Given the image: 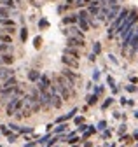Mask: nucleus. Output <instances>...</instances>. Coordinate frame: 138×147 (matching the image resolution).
<instances>
[{
  "instance_id": "4be33fe9",
  "label": "nucleus",
  "mask_w": 138,
  "mask_h": 147,
  "mask_svg": "<svg viewBox=\"0 0 138 147\" xmlns=\"http://www.w3.org/2000/svg\"><path fill=\"white\" fill-rule=\"evenodd\" d=\"M135 138H138V133H135Z\"/></svg>"
},
{
  "instance_id": "dca6fc26",
  "label": "nucleus",
  "mask_w": 138,
  "mask_h": 147,
  "mask_svg": "<svg viewBox=\"0 0 138 147\" xmlns=\"http://www.w3.org/2000/svg\"><path fill=\"white\" fill-rule=\"evenodd\" d=\"M100 49H101V47H100V44L96 42V44H94V53H100Z\"/></svg>"
},
{
  "instance_id": "9b49d317",
  "label": "nucleus",
  "mask_w": 138,
  "mask_h": 147,
  "mask_svg": "<svg viewBox=\"0 0 138 147\" xmlns=\"http://www.w3.org/2000/svg\"><path fill=\"white\" fill-rule=\"evenodd\" d=\"M26 37H28V33H26V28L21 30V40H26Z\"/></svg>"
},
{
  "instance_id": "39448f33",
  "label": "nucleus",
  "mask_w": 138,
  "mask_h": 147,
  "mask_svg": "<svg viewBox=\"0 0 138 147\" xmlns=\"http://www.w3.org/2000/svg\"><path fill=\"white\" fill-rule=\"evenodd\" d=\"M63 75L67 77V79H68L72 84H75V81H77V75H74V74H72L70 70H63Z\"/></svg>"
},
{
  "instance_id": "f03ea898",
  "label": "nucleus",
  "mask_w": 138,
  "mask_h": 147,
  "mask_svg": "<svg viewBox=\"0 0 138 147\" xmlns=\"http://www.w3.org/2000/svg\"><path fill=\"white\" fill-rule=\"evenodd\" d=\"M63 63L68 65V67H72V68H77V67H79V61H77L75 58H72V56H68V54L63 56Z\"/></svg>"
},
{
  "instance_id": "ddd939ff",
  "label": "nucleus",
  "mask_w": 138,
  "mask_h": 147,
  "mask_svg": "<svg viewBox=\"0 0 138 147\" xmlns=\"http://www.w3.org/2000/svg\"><path fill=\"white\" fill-rule=\"evenodd\" d=\"M79 18H81V19H87V12H86V11H82L81 14H79Z\"/></svg>"
},
{
  "instance_id": "0eeeda50",
  "label": "nucleus",
  "mask_w": 138,
  "mask_h": 147,
  "mask_svg": "<svg viewBox=\"0 0 138 147\" xmlns=\"http://www.w3.org/2000/svg\"><path fill=\"white\" fill-rule=\"evenodd\" d=\"M28 77H30V81H39V77H40V74H39L37 70H32V72L28 74Z\"/></svg>"
},
{
  "instance_id": "a211bd4d",
  "label": "nucleus",
  "mask_w": 138,
  "mask_h": 147,
  "mask_svg": "<svg viewBox=\"0 0 138 147\" xmlns=\"http://www.w3.org/2000/svg\"><path fill=\"white\" fill-rule=\"evenodd\" d=\"M9 49V46H0V53H4V51H7Z\"/></svg>"
},
{
  "instance_id": "6ab92c4d",
  "label": "nucleus",
  "mask_w": 138,
  "mask_h": 147,
  "mask_svg": "<svg viewBox=\"0 0 138 147\" xmlns=\"http://www.w3.org/2000/svg\"><path fill=\"white\" fill-rule=\"evenodd\" d=\"M0 14H2V16H7L9 12H7V9H0Z\"/></svg>"
},
{
  "instance_id": "2eb2a0df",
  "label": "nucleus",
  "mask_w": 138,
  "mask_h": 147,
  "mask_svg": "<svg viewBox=\"0 0 138 147\" xmlns=\"http://www.w3.org/2000/svg\"><path fill=\"white\" fill-rule=\"evenodd\" d=\"M89 12H91V14H98V12H100V11H98L96 7H91V9H89Z\"/></svg>"
},
{
  "instance_id": "f8f14e48",
  "label": "nucleus",
  "mask_w": 138,
  "mask_h": 147,
  "mask_svg": "<svg viewBox=\"0 0 138 147\" xmlns=\"http://www.w3.org/2000/svg\"><path fill=\"white\" fill-rule=\"evenodd\" d=\"M35 47H40V42H42V39H40V37H37V39H35Z\"/></svg>"
},
{
  "instance_id": "7ed1b4c3",
  "label": "nucleus",
  "mask_w": 138,
  "mask_h": 147,
  "mask_svg": "<svg viewBox=\"0 0 138 147\" xmlns=\"http://www.w3.org/2000/svg\"><path fill=\"white\" fill-rule=\"evenodd\" d=\"M12 88H16V79H9V81H5V84L2 86V91H9V89H12Z\"/></svg>"
},
{
  "instance_id": "aec40b11",
  "label": "nucleus",
  "mask_w": 138,
  "mask_h": 147,
  "mask_svg": "<svg viewBox=\"0 0 138 147\" xmlns=\"http://www.w3.org/2000/svg\"><path fill=\"white\" fill-rule=\"evenodd\" d=\"M110 103H112V98H109V100L105 102V105H103V107H109V105H110Z\"/></svg>"
},
{
  "instance_id": "f257e3e1",
  "label": "nucleus",
  "mask_w": 138,
  "mask_h": 147,
  "mask_svg": "<svg viewBox=\"0 0 138 147\" xmlns=\"http://www.w3.org/2000/svg\"><path fill=\"white\" fill-rule=\"evenodd\" d=\"M25 103V100H19V98H14V100H11V103L7 105V114L9 116H12L14 112L17 110V109H21V105Z\"/></svg>"
},
{
  "instance_id": "1a4fd4ad",
  "label": "nucleus",
  "mask_w": 138,
  "mask_h": 147,
  "mask_svg": "<svg viewBox=\"0 0 138 147\" xmlns=\"http://www.w3.org/2000/svg\"><path fill=\"white\" fill-rule=\"evenodd\" d=\"M81 28L82 30H87V28H89V25H87L86 19H81Z\"/></svg>"
},
{
  "instance_id": "6e6552de",
  "label": "nucleus",
  "mask_w": 138,
  "mask_h": 147,
  "mask_svg": "<svg viewBox=\"0 0 138 147\" xmlns=\"http://www.w3.org/2000/svg\"><path fill=\"white\" fill-rule=\"evenodd\" d=\"M2 60H4V63H12V56L11 54H4Z\"/></svg>"
},
{
  "instance_id": "423d86ee",
  "label": "nucleus",
  "mask_w": 138,
  "mask_h": 147,
  "mask_svg": "<svg viewBox=\"0 0 138 147\" xmlns=\"http://www.w3.org/2000/svg\"><path fill=\"white\" fill-rule=\"evenodd\" d=\"M68 44L70 46H84V40H79V39H72V37H70L68 39Z\"/></svg>"
},
{
  "instance_id": "f3484780",
  "label": "nucleus",
  "mask_w": 138,
  "mask_h": 147,
  "mask_svg": "<svg viewBox=\"0 0 138 147\" xmlns=\"http://www.w3.org/2000/svg\"><path fill=\"white\" fill-rule=\"evenodd\" d=\"M87 102H89V103H94V102H96V96H89Z\"/></svg>"
},
{
  "instance_id": "9d476101",
  "label": "nucleus",
  "mask_w": 138,
  "mask_h": 147,
  "mask_svg": "<svg viewBox=\"0 0 138 147\" xmlns=\"http://www.w3.org/2000/svg\"><path fill=\"white\" fill-rule=\"evenodd\" d=\"M63 21L65 23H74V21H77V18H75V16H70V18H65Z\"/></svg>"
},
{
  "instance_id": "20e7f679",
  "label": "nucleus",
  "mask_w": 138,
  "mask_h": 147,
  "mask_svg": "<svg viewBox=\"0 0 138 147\" xmlns=\"http://www.w3.org/2000/svg\"><path fill=\"white\" fill-rule=\"evenodd\" d=\"M12 70L11 68H0V79H11Z\"/></svg>"
},
{
  "instance_id": "412c9836",
  "label": "nucleus",
  "mask_w": 138,
  "mask_h": 147,
  "mask_svg": "<svg viewBox=\"0 0 138 147\" xmlns=\"http://www.w3.org/2000/svg\"><path fill=\"white\" fill-rule=\"evenodd\" d=\"M5 2H7V0H0V4H5Z\"/></svg>"
},
{
  "instance_id": "4468645a",
  "label": "nucleus",
  "mask_w": 138,
  "mask_h": 147,
  "mask_svg": "<svg viewBox=\"0 0 138 147\" xmlns=\"http://www.w3.org/2000/svg\"><path fill=\"white\" fill-rule=\"evenodd\" d=\"M39 25H40V28H46V26H47V21H46V19H40V23H39Z\"/></svg>"
}]
</instances>
